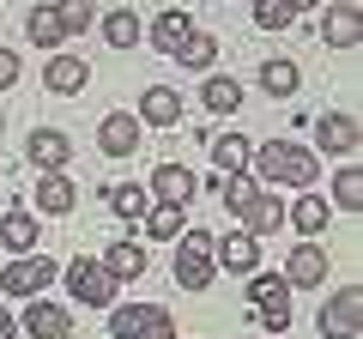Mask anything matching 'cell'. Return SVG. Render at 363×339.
Instances as JSON below:
<instances>
[{
  "mask_svg": "<svg viewBox=\"0 0 363 339\" xmlns=\"http://www.w3.org/2000/svg\"><path fill=\"white\" fill-rule=\"evenodd\" d=\"M248 164H255V182L260 188H315V176H321V152H309V145L297 140H267L248 152Z\"/></svg>",
  "mask_w": 363,
  "mask_h": 339,
  "instance_id": "cell-1",
  "label": "cell"
},
{
  "mask_svg": "<svg viewBox=\"0 0 363 339\" xmlns=\"http://www.w3.org/2000/svg\"><path fill=\"white\" fill-rule=\"evenodd\" d=\"M248 309H255V321L267 327L272 339H285V327H291V285L279 273H248Z\"/></svg>",
  "mask_w": 363,
  "mask_h": 339,
  "instance_id": "cell-2",
  "label": "cell"
},
{
  "mask_svg": "<svg viewBox=\"0 0 363 339\" xmlns=\"http://www.w3.org/2000/svg\"><path fill=\"white\" fill-rule=\"evenodd\" d=\"M61 285H67V297L73 303H85V309H116V279L104 273V261H67L61 267Z\"/></svg>",
  "mask_w": 363,
  "mask_h": 339,
  "instance_id": "cell-3",
  "label": "cell"
},
{
  "mask_svg": "<svg viewBox=\"0 0 363 339\" xmlns=\"http://www.w3.org/2000/svg\"><path fill=\"white\" fill-rule=\"evenodd\" d=\"M109 333L116 339H176V321L157 303H116L109 309Z\"/></svg>",
  "mask_w": 363,
  "mask_h": 339,
  "instance_id": "cell-4",
  "label": "cell"
},
{
  "mask_svg": "<svg viewBox=\"0 0 363 339\" xmlns=\"http://www.w3.org/2000/svg\"><path fill=\"white\" fill-rule=\"evenodd\" d=\"M55 279H61V267H55L49 255H13V261L0 267V291H6V297H43Z\"/></svg>",
  "mask_w": 363,
  "mask_h": 339,
  "instance_id": "cell-5",
  "label": "cell"
},
{
  "mask_svg": "<svg viewBox=\"0 0 363 339\" xmlns=\"http://www.w3.org/2000/svg\"><path fill=\"white\" fill-rule=\"evenodd\" d=\"M212 279H218L212 236H206V230H182V248H176V285H182V291H206Z\"/></svg>",
  "mask_w": 363,
  "mask_h": 339,
  "instance_id": "cell-6",
  "label": "cell"
},
{
  "mask_svg": "<svg viewBox=\"0 0 363 339\" xmlns=\"http://www.w3.org/2000/svg\"><path fill=\"white\" fill-rule=\"evenodd\" d=\"M357 321H363V291L345 285L321 303V339H357Z\"/></svg>",
  "mask_w": 363,
  "mask_h": 339,
  "instance_id": "cell-7",
  "label": "cell"
},
{
  "mask_svg": "<svg viewBox=\"0 0 363 339\" xmlns=\"http://www.w3.org/2000/svg\"><path fill=\"white\" fill-rule=\"evenodd\" d=\"M140 140H145V128H140L133 109H116V116L97 121V152H104V157H133V152H140Z\"/></svg>",
  "mask_w": 363,
  "mask_h": 339,
  "instance_id": "cell-8",
  "label": "cell"
},
{
  "mask_svg": "<svg viewBox=\"0 0 363 339\" xmlns=\"http://www.w3.org/2000/svg\"><path fill=\"white\" fill-rule=\"evenodd\" d=\"M18 327H25L30 339H73V309H67V303H55V297H30Z\"/></svg>",
  "mask_w": 363,
  "mask_h": 339,
  "instance_id": "cell-9",
  "label": "cell"
},
{
  "mask_svg": "<svg viewBox=\"0 0 363 339\" xmlns=\"http://www.w3.org/2000/svg\"><path fill=\"white\" fill-rule=\"evenodd\" d=\"M25 157H30V170L55 176V170H67V164H73V140H67L61 128H30V140H25Z\"/></svg>",
  "mask_w": 363,
  "mask_h": 339,
  "instance_id": "cell-10",
  "label": "cell"
},
{
  "mask_svg": "<svg viewBox=\"0 0 363 339\" xmlns=\"http://www.w3.org/2000/svg\"><path fill=\"white\" fill-rule=\"evenodd\" d=\"M212 261H218L224 273H260V236H248V230H230L224 243L212 236Z\"/></svg>",
  "mask_w": 363,
  "mask_h": 339,
  "instance_id": "cell-11",
  "label": "cell"
},
{
  "mask_svg": "<svg viewBox=\"0 0 363 339\" xmlns=\"http://www.w3.org/2000/svg\"><path fill=\"white\" fill-rule=\"evenodd\" d=\"M43 85H49L55 97H73L91 85V61L85 55H49V67H43Z\"/></svg>",
  "mask_w": 363,
  "mask_h": 339,
  "instance_id": "cell-12",
  "label": "cell"
},
{
  "mask_svg": "<svg viewBox=\"0 0 363 339\" xmlns=\"http://www.w3.org/2000/svg\"><path fill=\"white\" fill-rule=\"evenodd\" d=\"M285 285H327V248L315 243V236H303V243L291 248V261H285Z\"/></svg>",
  "mask_w": 363,
  "mask_h": 339,
  "instance_id": "cell-13",
  "label": "cell"
},
{
  "mask_svg": "<svg viewBox=\"0 0 363 339\" xmlns=\"http://www.w3.org/2000/svg\"><path fill=\"white\" fill-rule=\"evenodd\" d=\"M152 194L169 200V206H188V200L200 194V176H194L188 164H157V170H152Z\"/></svg>",
  "mask_w": 363,
  "mask_h": 339,
  "instance_id": "cell-14",
  "label": "cell"
},
{
  "mask_svg": "<svg viewBox=\"0 0 363 339\" xmlns=\"http://www.w3.org/2000/svg\"><path fill=\"white\" fill-rule=\"evenodd\" d=\"M315 145H321L327 157H345V152H357V121H351L345 109H327V116L315 121Z\"/></svg>",
  "mask_w": 363,
  "mask_h": 339,
  "instance_id": "cell-15",
  "label": "cell"
},
{
  "mask_svg": "<svg viewBox=\"0 0 363 339\" xmlns=\"http://www.w3.org/2000/svg\"><path fill=\"white\" fill-rule=\"evenodd\" d=\"M140 128H176L182 121V91H169V85H145V97H140Z\"/></svg>",
  "mask_w": 363,
  "mask_h": 339,
  "instance_id": "cell-16",
  "label": "cell"
},
{
  "mask_svg": "<svg viewBox=\"0 0 363 339\" xmlns=\"http://www.w3.org/2000/svg\"><path fill=\"white\" fill-rule=\"evenodd\" d=\"M194 37V18H188V6H164L157 13V25H152V43H157V55H169L176 61V49Z\"/></svg>",
  "mask_w": 363,
  "mask_h": 339,
  "instance_id": "cell-17",
  "label": "cell"
},
{
  "mask_svg": "<svg viewBox=\"0 0 363 339\" xmlns=\"http://www.w3.org/2000/svg\"><path fill=\"white\" fill-rule=\"evenodd\" d=\"M236 218H242V230H248V236H272L279 224H285V206L272 200V188H255V200H248Z\"/></svg>",
  "mask_w": 363,
  "mask_h": 339,
  "instance_id": "cell-18",
  "label": "cell"
},
{
  "mask_svg": "<svg viewBox=\"0 0 363 339\" xmlns=\"http://www.w3.org/2000/svg\"><path fill=\"white\" fill-rule=\"evenodd\" d=\"M0 248H13V255H37V212H25V206L0 212Z\"/></svg>",
  "mask_w": 363,
  "mask_h": 339,
  "instance_id": "cell-19",
  "label": "cell"
},
{
  "mask_svg": "<svg viewBox=\"0 0 363 339\" xmlns=\"http://www.w3.org/2000/svg\"><path fill=\"white\" fill-rule=\"evenodd\" d=\"M73 200H79V188L67 182V170H55V176H43V182H37V212H43V218H67Z\"/></svg>",
  "mask_w": 363,
  "mask_h": 339,
  "instance_id": "cell-20",
  "label": "cell"
},
{
  "mask_svg": "<svg viewBox=\"0 0 363 339\" xmlns=\"http://www.w3.org/2000/svg\"><path fill=\"white\" fill-rule=\"evenodd\" d=\"M321 37H327V49H357V37H363V18H357V6H327V18H321Z\"/></svg>",
  "mask_w": 363,
  "mask_h": 339,
  "instance_id": "cell-21",
  "label": "cell"
},
{
  "mask_svg": "<svg viewBox=\"0 0 363 339\" xmlns=\"http://www.w3.org/2000/svg\"><path fill=\"white\" fill-rule=\"evenodd\" d=\"M145 261H152V255H145L140 243H109V248H104V273L116 279V285H121V279H140Z\"/></svg>",
  "mask_w": 363,
  "mask_h": 339,
  "instance_id": "cell-22",
  "label": "cell"
},
{
  "mask_svg": "<svg viewBox=\"0 0 363 339\" xmlns=\"http://www.w3.org/2000/svg\"><path fill=\"white\" fill-rule=\"evenodd\" d=\"M327 212H333V206H327V200L315 194V188H303V200H297V206H285V224H297L303 236H321V230H327Z\"/></svg>",
  "mask_w": 363,
  "mask_h": 339,
  "instance_id": "cell-23",
  "label": "cell"
},
{
  "mask_svg": "<svg viewBox=\"0 0 363 339\" xmlns=\"http://www.w3.org/2000/svg\"><path fill=\"white\" fill-rule=\"evenodd\" d=\"M200 109H212V116H236V109H242V85L224 79V73H212L206 85H200Z\"/></svg>",
  "mask_w": 363,
  "mask_h": 339,
  "instance_id": "cell-24",
  "label": "cell"
},
{
  "mask_svg": "<svg viewBox=\"0 0 363 339\" xmlns=\"http://www.w3.org/2000/svg\"><path fill=\"white\" fill-rule=\"evenodd\" d=\"M104 37H109V49H140L145 25H140L133 6H116V13H104Z\"/></svg>",
  "mask_w": 363,
  "mask_h": 339,
  "instance_id": "cell-25",
  "label": "cell"
},
{
  "mask_svg": "<svg viewBox=\"0 0 363 339\" xmlns=\"http://www.w3.org/2000/svg\"><path fill=\"white\" fill-rule=\"evenodd\" d=\"M297 85H303V73H297V61H260V91L267 97H297Z\"/></svg>",
  "mask_w": 363,
  "mask_h": 339,
  "instance_id": "cell-26",
  "label": "cell"
},
{
  "mask_svg": "<svg viewBox=\"0 0 363 339\" xmlns=\"http://www.w3.org/2000/svg\"><path fill=\"white\" fill-rule=\"evenodd\" d=\"M248 152H255V145H248V140H242V133H236V128L212 140V164H218L224 176H242V170H248Z\"/></svg>",
  "mask_w": 363,
  "mask_h": 339,
  "instance_id": "cell-27",
  "label": "cell"
},
{
  "mask_svg": "<svg viewBox=\"0 0 363 339\" xmlns=\"http://www.w3.org/2000/svg\"><path fill=\"white\" fill-rule=\"evenodd\" d=\"M104 200H109V212H116V218H145V206H152V194H145L140 182H109Z\"/></svg>",
  "mask_w": 363,
  "mask_h": 339,
  "instance_id": "cell-28",
  "label": "cell"
},
{
  "mask_svg": "<svg viewBox=\"0 0 363 339\" xmlns=\"http://www.w3.org/2000/svg\"><path fill=\"white\" fill-rule=\"evenodd\" d=\"M145 236H152V243H176L182 236V206L152 200V206H145Z\"/></svg>",
  "mask_w": 363,
  "mask_h": 339,
  "instance_id": "cell-29",
  "label": "cell"
},
{
  "mask_svg": "<svg viewBox=\"0 0 363 339\" xmlns=\"http://www.w3.org/2000/svg\"><path fill=\"white\" fill-rule=\"evenodd\" d=\"M25 37L37 43V49H61L67 30H61V18H55V6H37V13L25 18Z\"/></svg>",
  "mask_w": 363,
  "mask_h": 339,
  "instance_id": "cell-30",
  "label": "cell"
},
{
  "mask_svg": "<svg viewBox=\"0 0 363 339\" xmlns=\"http://www.w3.org/2000/svg\"><path fill=\"white\" fill-rule=\"evenodd\" d=\"M182 67H194V73H212V61H218V37H206V30H194V37L176 49Z\"/></svg>",
  "mask_w": 363,
  "mask_h": 339,
  "instance_id": "cell-31",
  "label": "cell"
},
{
  "mask_svg": "<svg viewBox=\"0 0 363 339\" xmlns=\"http://www.w3.org/2000/svg\"><path fill=\"white\" fill-rule=\"evenodd\" d=\"M327 206H339V212H357L363 206V176H357V164H345L333 176V200H327Z\"/></svg>",
  "mask_w": 363,
  "mask_h": 339,
  "instance_id": "cell-32",
  "label": "cell"
},
{
  "mask_svg": "<svg viewBox=\"0 0 363 339\" xmlns=\"http://www.w3.org/2000/svg\"><path fill=\"white\" fill-rule=\"evenodd\" d=\"M55 18H61L67 37H79V30H91V18H97V0H55Z\"/></svg>",
  "mask_w": 363,
  "mask_h": 339,
  "instance_id": "cell-33",
  "label": "cell"
},
{
  "mask_svg": "<svg viewBox=\"0 0 363 339\" xmlns=\"http://www.w3.org/2000/svg\"><path fill=\"white\" fill-rule=\"evenodd\" d=\"M255 25H260V30H285L291 13L279 6V0H255Z\"/></svg>",
  "mask_w": 363,
  "mask_h": 339,
  "instance_id": "cell-34",
  "label": "cell"
},
{
  "mask_svg": "<svg viewBox=\"0 0 363 339\" xmlns=\"http://www.w3.org/2000/svg\"><path fill=\"white\" fill-rule=\"evenodd\" d=\"M18 73H25V61H18L13 49H0V91H13V85H18Z\"/></svg>",
  "mask_w": 363,
  "mask_h": 339,
  "instance_id": "cell-35",
  "label": "cell"
},
{
  "mask_svg": "<svg viewBox=\"0 0 363 339\" xmlns=\"http://www.w3.org/2000/svg\"><path fill=\"white\" fill-rule=\"evenodd\" d=\"M0 339H18V321H13V309L0 303Z\"/></svg>",
  "mask_w": 363,
  "mask_h": 339,
  "instance_id": "cell-36",
  "label": "cell"
},
{
  "mask_svg": "<svg viewBox=\"0 0 363 339\" xmlns=\"http://www.w3.org/2000/svg\"><path fill=\"white\" fill-rule=\"evenodd\" d=\"M279 6H285V13L297 18V13H309V6H321V0H279Z\"/></svg>",
  "mask_w": 363,
  "mask_h": 339,
  "instance_id": "cell-37",
  "label": "cell"
},
{
  "mask_svg": "<svg viewBox=\"0 0 363 339\" xmlns=\"http://www.w3.org/2000/svg\"><path fill=\"white\" fill-rule=\"evenodd\" d=\"M0 128H6V109H0Z\"/></svg>",
  "mask_w": 363,
  "mask_h": 339,
  "instance_id": "cell-38",
  "label": "cell"
}]
</instances>
